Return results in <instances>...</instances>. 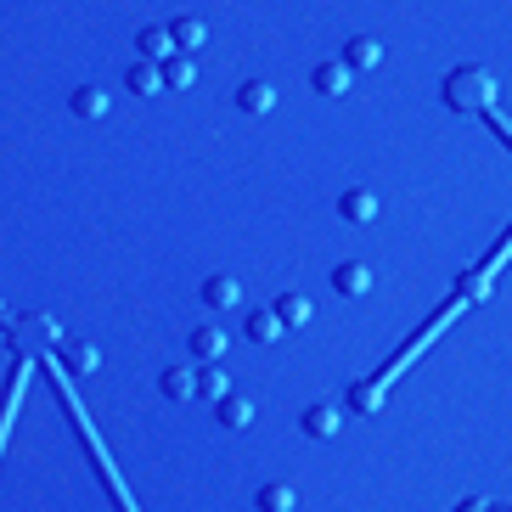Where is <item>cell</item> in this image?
<instances>
[{"mask_svg": "<svg viewBox=\"0 0 512 512\" xmlns=\"http://www.w3.org/2000/svg\"><path fill=\"white\" fill-rule=\"evenodd\" d=\"M12 338H17V344H34V355H51V349L62 344V332H57V321H51V316H17L12 321Z\"/></svg>", "mask_w": 512, "mask_h": 512, "instance_id": "2", "label": "cell"}, {"mask_svg": "<svg viewBox=\"0 0 512 512\" xmlns=\"http://www.w3.org/2000/svg\"><path fill=\"white\" fill-rule=\"evenodd\" d=\"M169 29H175V46L186 51V57H197V51L209 46V23H203V17H175V23H169Z\"/></svg>", "mask_w": 512, "mask_h": 512, "instance_id": "15", "label": "cell"}, {"mask_svg": "<svg viewBox=\"0 0 512 512\" xmlns=\"http://www.w3.org/2000/svg\"><path fill=\"white\" fill-rule=\"evenodd\" d=\"M175 51L181 46H175V29H169V23H147V29L136 34V57L141 62H169Z\"/></svg>", "mask_w": 512, "mask_h": 512, "instance_id": "3", "label": "cell"}, {"mask_svg": "<svg viewBox=\"0 0 512 512\" xmlns=\"http://www.w3.org/2000/svg\"><path fill=\"white\" fill-rule=\"evenodd\" d=\"M164 79H169V91H192V85H197V57L175 51V57L164 62Z\"/></svg>", "mask_w": 512, "mask_h": 512, "instance_id": "19", "label": "cell"}, {"mask_svg": "<svg viewBox=\"0 0 512 512\" xmlns=\"http://www.w3.org/2000/svg\"><path fill=\"white\" fill-rule=\"evenodd\" d=\"M445 107H456V113H490L496 107V79L484 74V68H456L451 79H445Z\"/></svg>", "mask_w": 512, "mask_h": 512, "instance_id": "1", "label": "cell"}, {"mask_svg": "<svg viewBox=\"0 0 512 512\" xmlns=\"http://www.w3.org/2000/svg\"><path fill=\"white\" fill-rule=\"evenodd\" d=\"M276 310H282V321H287V327H304V321L316 316V304H310V293H282V299H276Z\"/></svg>", "mask_w": 512, "mask_h": 512, "instance_id": "21", "label": "cell"}, {"mask_svg": "<svg viewBox=\"0 0 512 512\" xmlns=\"http://www.w3.org/2000/svg\"><path fill=\"white\" fill-rule=\"evenodd\" d=\"M248 422H254V400H242V394H226V400H220V428H226V434H242Z\"/></svg>", "mask_w": 512, "mask_h": 512, "instance_id": "17", "label": "cell"}, {"mask_svg": "<svg viewBox=\"0 0 512 512\" xmlns=\"http://www.w3.org/2000/svg\"><path fill=\"white\" fill-rule=\"evenodd\" d=\"M107 107H113V96H107L102 85H79V91L68 96V113H74V119H85V124L107 119Z\"/></svg>", "mask_w": 512, "mask_h": 512, "instance_id": "7", "label": "cell"}, {"mask_svg": "<svg viewBox=\"0 0 512 512\" xmlns=\"http://www.w3.org/2000/svg\"><path fill=\"white\" fill-rule=\"evenodd\" d=\"M203 304H209V310H237V304H242V282H237V276H226V271H214L209 282H203Z\"/></svg>", "mask_w": 512, "mask_h": 512, "instance_id": "11", "label": "cell"}, {"mask_svg": "<svg viewBox=\"0 0 512 512\" xmlns=\"http://www.w3.org/2000/svg\"><path fill=\"white\" fill-rule=\"evenodd\" d=\"M293 507H299L293 484H259V512H293Z\"/></svg>", "mask_w": 512, "mask_h": 512, "instance_id": "20", "label": "cell"}, {"mask_svg": "<svg viewBox=\"0 0 512 512\" xmlns=\"http://www.w3.org/2000/svg\"><path fill=\"white\" fill-rule=\"evenodd\" d=\"M242 332H248V344H276L287 332V321H282V310H248V321H242Z\"/></svg>", "mask_w": 512, "mask_h": 512, "instance_id": "9", "label": "cell"}, {"mask_svg": "<svg viewBox=\"0 0 512 512\" xmlns=\"http://www.w3.org/2000/svg\"><path fill=\"white\" fill-rule=\"evenodd\" d=\"M338 422H344V406H338V400H316V406H304L299 428L310 439H332V434H338Z\"/></svg>", "mask_w": 512, "mask_h": 512, "instance_id": "4", "label": "cell"}, {"mask_svg": "<svg viewBox=\"0 0 512 512\" xmlns=\"http://www.w3.org/2000/svg\"><path fill=\"white\" fill-rule=\"evenodd\" d=\"M62 366L79 372V377H91L96 366H102V349H96V344H62Z\"/></svg>", "mask_w": 512, "mask_h": 512, "instance_id": "18", "label": "cell"}, {"mask_svg": "<svg viewBox=\"0 0 512 512\" xmlns=\"http://www.w3.org/2000/svg\"><path fill=\"white\" fill-rule=\"evenodd\" d=\"M124 85H130V91H136V96H158V91H164V85H169V79H164V62H130V74H124Z\"/></svg>", "mask_w": 512, "mask_h": 512, "instance_id": "13", "label": "cell"}, {"mask_svg": "<svg viewBox=\"0 0 512 512\" xmlns=\"http://www.w3.org/2000/svg\"><path fill=\"white\" fill-rule=\"evenodd\" d=\"M310 85H316L321 96H344L349 85H355V68H349L344 57H332V62H316V68H310Z\"/></svg>", "mask_w": 512, "mask_h": 512, "instance_id": "5", "label": "cell"}, {"mask_svg": "<svg viewBox=\"0 0 512 512\" xmlns=\"http://www.w3.org/2000/svg\"><path fill=\"white\" fill-rule=\"evenodd\" d=\"M158 383H164L169 400H192V394H203V372H197V366H164Z\"/></svg>", "mask_w": 512, "mask_h": 512, "instance_id": "12", "label": "cell"}, {"mask_svg": "<svg viewBox=\"0 0 512 512\" xmlns=\"http://www.w3.org/2000/svg\"><path fill=\"white\" fill-rule=\"evenodd\" d=\"M203 394H209L214 406H220V400H226V394H231V377L220 372V366H203Z\"/></svg>", "mask_w": 512, "mask_h": 512, "instance_id": "22", "label": "cell"}, {"mask_svg": "<svg viewBox=\"0 0 512 512\" xmlns=\"http://www.w3.org/2000/svg\"><path fill=\"white\" fill-rule=\"evenodd\" d=\"M338 214H344L349 226H366V220H377V192H372V186H344V197H338Z\"/></svg>", "mask_w": 512, "mask_h": 512, "instance_id": "6", "label": "cell"}, {"mask_svg": "<svg viewBox=\"0 0 512 512\" xmlns=\"http://www.w3.org/2000/svg\"><path fill=\"white\" fill-rule=\"evenodd\" d=\"M332 287H338L344 299H366V293L377 287V276H372V265H355V259H349V265L332 271Z\"/></svg>", "mask_w": 512, "mask_h": 512, "instance_id": "8", "label": "cell"}, {"mask_svg": "<svg viewBox=\"0 0 512 512\" xmlns=\"http://www.w3.org/2000/svg\"><path fill=\"white\" fill-rule=\"evenodd\" d=\"M237 107L248 113V119H265V113L276 107V85H265V79H248V85L237 91Z\"/></svg>", "mask_w": 512, "mask_h": 512, "instance_id": "14", "label": "cell"}, {"mask_svg": "<svg viewBox=\"0 0 512 512\" xmlns=\"http://www.w3.org/2000/svg\"><path fill=\"white\" fill-rule=\"evenodd\" d=\"M186 344H192V361H203V366H220V355L231 349V338H226L220 327H192V338H186Z\"/></svg>", "mask_w": 512, "mask_h": 512, "instance_id": "10", "label": "cell"}, {"mask_svg": "<svg viewBox=\"0 0 512 512\" xmlns=\"http://www.w3.org/2000/svg\"><path fill=\"white\" fill-rule=\"evenodd\" d=\"M344 62L355 68V74H372L377 62H383V46H377L372 34H355V40L344 46Z\"/></svg>", "mask_w": 512, "mask_h": 512, "instance_id": "16", "label": "cell"}]
</instances>
